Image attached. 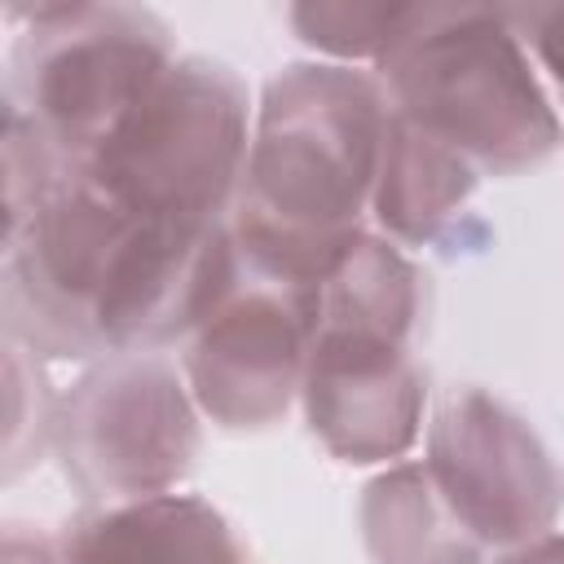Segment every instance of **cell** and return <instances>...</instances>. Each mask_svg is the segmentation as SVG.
Instances as JSON below:
<instances>
[{
    "label": "cell",
    "instance_id": "5bb4252c",
    "mask_svg": "<svg viewBox=\"0 0 564 564\" xmlns=\"http://www.w3.org/2000/svg\"><path fill=\"white\" fill-rule=\"evenodd\" d=\"M502 564H564V538H542V542L524 546L520 555H511Z\"/></svg>",
    "mask_w": 564,
    "mask_h": 564
},
{
    "label": "cell",
    "instance_id": "ba28073f",
    "mask_svg": "<svg viewBox=\"0 0 564 564\" xmlns=\"http://www.w3.org/2000/svg\"><path fill=\"white\" fill-rule=\"evenodd\" d=\"M313 322V286L260 282L229 295L189 352L198 405L225 427H269L304 388Z\"/></svg>",
    "mask_w": 564,
    "mask_h": 564
},
{
    "label": "cell",
    "instance_id": "7c38bea8",
    "mask_svg": "<svg viewBox=\"0 0 564 564\" xmlns=\"http://www.w3.org/2000/svg\"><path fill=\"white\" fill-rule=\"evenodd\" d=\"M414 4H300L291 22L300 40L335 53V57H383L405 31Z\"/></svg>",
    "mask_w": 564,
    "mask_h": 564
},
{
    "label": "cell",
    "instance_id": "8992f818",
    "mask_svg": "<svg viewBox=\"0 0 564 564\" xmlns=\"http://www.w3.org/2000/svg\"><path fill=\"white\" fill-rule=\"evenodd\" d=\"M304 405L313 432L348 463H379L410 449L423 414L414 330L317 308Z\"/></svg>",
    "mask_w": 564,
    "mask_h": 564
},
{
    "label": "cell",
    "instance_id": "277c9868",
    "mask_svg": "<svg viewBox=\"0 0 564 564\" xmlns=\"http://www.w3.org/2000/svg\"><path fill=\"white\" fill-rule=\"evenodd\" d=\"M247 88L207 57H181L70 172H84L106 198L145 220L220 225V212L247 167Z\"/></svg>",
    "mask_w": 564,
    "mask_h": 564
},
{
    "label": "cell",
    "instance_id": "52a82bcc",
    "mask_svg": "<svg viewBox=\"0 0 564 564\" xmlns=\"http://www.w3.org/2000/svg\"><path fill=\"white\" fill-rule=\"evenodd\" d=\"M423 467L480 542L542 533L560 502V476L533 427L476 388H463L441 405L432 423V458Z\"/></svg>",
    "mask_w": 564,
    "mask_h": 564
},
{
    "label": "cell",
    "instance_id": "30bf717a",
    "mask_svg": "<svg viewBox=\"0 0 564 564\" xmlns=\"http://www.w3.org/2000/svg\"><path fill=\"white\" fill-rule=\"evenodd\" d=\"M471 185H476V172L463 154H454L449 145H441L436 137H427L423 128H414L392 110L383 163L375 181V207L397 238L405 242L432 238L445 225V216L463 207Z\"/></svg>",
    "mask_w": 564,
    "mask_h": 564
},
{
    "label": "cell",
    "instance_id": "6da1fadb",
    "mask_svg": "<svg viewBox=\"0 0 564 564\" xmlns=\"http://www.w3.org/2000/svg\"><path fill=\"white\" fill-rule=\"evenodd\" d=\"M388 123V93L366 70L291 66L269 84L234 234L273 282L322 286L357 247V216L379 181Z\"/></svg>",
    "mask_w": 564,
    "mask_h": 564
},
{
    "label": "cell",
    "instance_id": "3957f363",
    "mask_svg": "<svg viewBox=\"0 0 564 564\" xmlns=\"http://www.w3.org/2000/svg\"><path fill=\"white\" fill-rule=\"evenodd\" d=\"M9 18H26L13 44L9 115L62 172L84 167L172 66L167 26L150 9L40 4Z\"/></svg>",
    "mask_w": 564,
    "mask_h": 564
},
{
    "label": "cell",
    "instance_id": "8fae6325",
    "mask_svg": "<svg viewBox=\"0 0 564 564\" xmlns=\"http://www.w3.org/2000/svg\"><path fill=\"white\" fill-rule=\"evenodd\" d=\"M366 542L379 564H476L485 546L441 498L423 463L370 485Z\"/></svg>",
    "mask_w": 564,
    "mask_h": 564
},
{
    "label": "cell",
    "instance_id": "5b68a950",
    "mask_svg": "<svg viewBox=\"0 0 564 564\" xmlns=\"http://www.w3.org/2000/svg\"><path fill=\"white\" fill-rule=\"evenodd\" d=\"M48 432L66 476L110 502L167 494L198 454V423L176 370L141 352H119L84 375L53 410Z\"/></svg>",
    "mask_w": 564,
    "mask_h": 564
},
{
    "label": "cell",
    "instance_id": "9c48e42d",
    "mask_svg": "<svg viewBox=\"0 0 564 564\" xmlns=\"http://www.w3.org/2000/svg\"><path fill=\"white\" fill-rule=\"evenodd\" d=\"M57 555L62 564H247L229 520L185 494H154L84 516Z\"/></svg>",
    "mask_w": 564,
    "mask_h": 564
},
{
    "label": "cell",
    "instance_id": "7a4b0ae2",
    "mask_svg": "<svg viewBox=\"0 0 564 564\" xmlns=\"http://www.w3.org/2000/svg\"><path fill=\"white\" fill-rule=\"evenodd\" d=\"M379 70L392 110L467 163L520 172L564 137L507 9L414 4Z\"/></svg>",
    "mask_w": 564,
    "mask_h": 564
},
{
    "label": "cell",
    "instance_id": "4fadbf2b",
    "mask_svg": "<svg viewBox=\"0 0 564 564\" xmlns=\"http://www.w3.org/2000/svg\"><path fill=\"white\" fill-rule=\"evenodd\" d=\"M516 35L524 40V48L538 53V62L546 66V75L555 79V88L564 93V4H529V9H507Z\"/></svg>",
    "mask_w": 564,
    "mask_h": 564
}]
</instances>
